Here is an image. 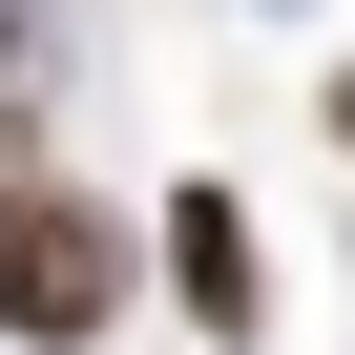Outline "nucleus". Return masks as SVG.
Listing matches in <instances>:
<instances>
[{
  "label": "nucleus",
  "instance_id": "f257e3e1",
  "mask_svg": "<svg viewBox=\"0 0 355 355\" xmlns=\"http://www.w3.org/2000/svg\"><path fill=\"white\" fill-rule=\"evenodd\" d=\"M125 293H146V230H125L105 189L0 209V334H21V355H105V334H125Z\"/></svg>",
  "mask_w": 355,
  "mask_h": 355
},
{
  "label": "nucleus",
  "instance_id": "f03ea898",
  "mask_svg": "<svg viewBox=\"0 0 355 355\" xmlns=\"http://www.w3.org/2000/svg\"><path fill=\"white\" fill-rule=\"evenodd\" d=\"M146 251H167V313H189L209 355H251V334H272V251H251V189H209V167H189V189L146 209Z\"/></svg>",
  "mask_w": 355,
  "mask_h": 355
},
{
  "label": "nucleus",
  "instance_id": "7ed1b4c3",
  "mask_svg": "<svg viewBox=\"0 0 355 355\" xmlns=\"http://www.w3.org/2000/svg\"><path fill=\"white\" fill-rule=\"evenodd\" d=\"M63 189V146H42V84H0V209H42Z\"/></svg>",
  "mask_w": 355,
  "mask_h": 355
},
{
  "label": "nucleus",
  "instance_id": "20e7f679",
  "mask_svg": "<svg viewBox=\"0 0 355 355\" xmlns=\"http://www.w3.org/2000/svg\"><path fill=\"white\" fill-rule=\"evenodd\" d=\"M272 21H293V0H272Z\"/></svg>",
  "mask_w": 355,
  "mask_h": 355
}]
</instances>
